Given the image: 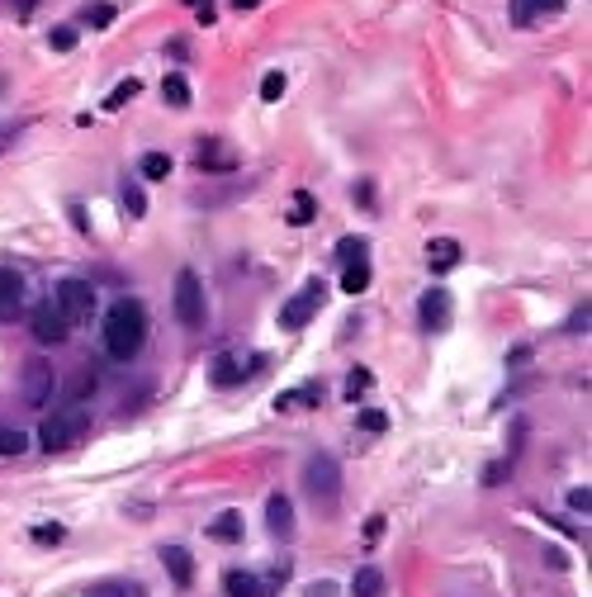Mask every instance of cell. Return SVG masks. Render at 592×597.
Segmentation results:
<instances>
[{
	"label": "cell",
	"instance_id": "cell-39",
	"mask_svg": "<svg viewBox=\"0 0 592 597\" xmlns=\"http://www.w3.org/2000/svg\"><path fill=\"white\" fill-rule=\"evenodd\" d=\"M19 137V123H0V157H5V147Z\"/></svg>",
	"mask_w": 592,
	"mask_h": 597
},
{
	"label": "cell",
	"instance_id": "cell-36",
	"mask_svg": "<svg viewBox=\"0 0 592 597\" xmlns=\"http://www.w3.org/2000/svg\"><path fill=\"white\" fill-rule=\"evenodd\" d=\"M355 422H361V427H365V432H375V436L384 432V427H389V418H384V412H379V408H365V412H361V418H355Z\"/></svg>",
	"mask_w": 592,
	"mask_h": 597
},
{
	"label": "cell",
	"instance_id": "cell-25",
	"mask_svg": "<svg viewBox=\"0 0 592 597\" xmlns=\"http://www.w3.org/2000/svg\"><path fill=\"white\" fill-rule=\"evenodd\" d=\"M137 171H143L147 180H167L171 176V157H167V152H147V157L137 161Z\"/></svg>",
	"mask_w": 592,
	"mask_h": 597
},
{
	"label": "cell",
	"instance_id": "cell-23",
	"mask_svg": "<svg viewBox=\"0 0 592 597\" xmlns=\"http://www.w3.org/2000/svg\"><path fill=\"white\" fill-rule=\"evenodd\" d=\"M318 398H323V389L318 384H304V389H294V394L275 398V412H289V408H299V404H318Z\"/></svg>",
	"mask_w": 592,
	"mask_h": 597
},
{
	"label": "cell",
	"instance_id": "cell-13",
	"mask_svg": "<svg viewBox=\"0 0 592 597\" xmlns=\"http://www.w3.org/2000/svg\"><path fill=\"white\" fill-rule=\"evenodd\" d=\"M195 161H199V171H238V152L228 143H199Z\"/></svg>",
	"mask_w": 592,
	"mask_h": 597
},
{
	"label": "cell",
	"instance_id": "cell-18",
	"mask_svg": "<svg viewBox=\"0 0 592 597\" xmlns=\"http://www.w3.org/2000/svg\"><path fill=\"white\" fill-rule=\"evenodd\" d=\"M214 540H223V546H238L242 540V512H218L214 526H209Z\"/></svg>",
	"mask_w": 592,
	"mask_h": 597
},
{
	"label": "cell",
	"instance_id": "cell-4",
	"mask_svg": "<svg viewBox=\"0 0 592 597\" xmlns=\"http://www.w3.org/2000/svg\"><path fill=\"white\" fill-rule=\"evenodd\" d=\"M52 309H58L66 323H90V313H95V285L81 280V275H66V280L52 289Z\"/></svg>",
	"mask_w": 592,
	"mask_h": 597
},
{
	"label": "cell",
	"instance_id": "cell-32",
	"mask_svg": "<svg viewBox=\"0 0 592 597\" xmlns=\"http://www.w3.org/2000/svg\"><path fill=\"white\" fill-rule=\"evenodd\" d=\"M48 43L58 48V52H72L76 48V29H72V24H58V29L48 34Z\"/></svg>",
	"mask_w": 592,
	"mask_h": 597
},
{
	"label": "cell",
	"instance_id": "cell-43",
	"mask_svg": "<svg viewBox=\"0 0 592 597\" xmlns=\"http://www.w3.org/2000/svg\"><path fill=\"white\" fill-rule=\"evenodd\" d=\"M232 5H238V10H252V5H256V0H232Z\"/></svg>",
	"mask_w": 592,
	"mask_h": 597
},
{
	"label": "cell",
	"instance_id": "cell-12",
	"mask_svg": "<svg viewBox=\"0 0 592 597\" xmlns=\"http://www.w3.org/2000/svg\"><path fill=\"white\" fill-rule=\"evenodd\" d=\"M266 526H270L280 540L294 536V503H289L284 493H270V498H266Z\"/></svg>",
	"mask_w": 592,
	"mask_h": 597
},
{
	"label": "cell",
	"instance_id": "cell-5",
	"mask_svg": "<svg viewBox=\"0 0 592 597\" xmlns=\"http://www.w3.org/2000/svg\"><path fill=\"white\" fill-rule=\"evenodd\" d=\"M52 389H58V370H52L43 356L24 360V374H19V398H24V404L43 408L48 398H52Z\"/></svg>",
	"mask_w": 592,
	"mask_h": 597
},
{
	"label": "cell",
	"instance_id": "cell-26",
	"mask_svg": "<svg viewBox=\"0 0 592 597\" xmlns=\"http://www.w3.org/2000/svg\"><path fill=\"white\" fill-rule=\"evenodd\" d=\"M365 285H370V266L365 261H351V266L341 271V289H347V295H361Z\"/></svg>",
	"mask_w": 592,
	"mask_h": 597
},
{
	"label": "cell",
	"instance_id": "cell-3",
	"mask_svg": "<svg viewBox=\"0 0 592 597\" xmlns=\"http://www.w3.org/2000/svg\"><path fill=\"white\" fill-rule=\"evenodd\" d=\"M304 489H308V498L318 507H337V498H341V469H337V460L332 455H308L304 460Z\"/></svg>",
	"mask_w": 592,
	"mask_h": 597
},
{
	"label": "cell",
	"instance_id": "cell-20",
	"mask_svg": "<svg viewBox=\"0 0 592 597\" xmlns=\"http://www.w3.org/2000/svg\"><path fill=\"white\" fill-rule=\"evenodd\" d=\"M384 593V574L375 564H365V569H355V578H351V597H379Z\"/></svg>",
	"mask_w": 592,
	"mask_h": 597
},
{
	"label": "cell",
	"instance_id": "cell-34",
	"mask_svg": "<svg viewBox=\"0 0 592 597\" xmlns=\"http://www.w3.org/2000/svg\"><path fill=\"white\" fill-rule=\"evenodd\" d=\"M280 95H284V76L280 72H266V81H261V100H280Z\"/></svg>",
	"mask_w": 592,
	"mask_h": 597
},
{
	"label": "cell",
	"instance_id": "cell-30",
	"mask_svg": "<svg viewBox=\"0 0 592 597\" xmlns=\"http://www.w3.org/2000/svg\"><path fill=\"white\" fill-rule=\"evenodd\" d=\"M34 540H38V546H62V540H66V526H62V522H38V526H34Z\"/></svg>",
	"mask_w": 592,
	"mask_h": 597
},
{
	"label": "cell",
	"instance_id": "cell-38",
	"mask_svg": "<svg viewBox=\"0 0 592 597\" xmlns=\"http://www.w3.org/2000/svg\"><path fill=\"white\" fill-rule=\"evenodd\" d=\"M304 597H337V583H308V588H304Z\"/></svg>",
	"mask_w": 592,
	"mask_h": 597
},
{
	"label": "cell",
	"instance_id": "cell-28",
	"mask_svg": "<svg viewBox=\"0 0 592 597\" xmlns=\"http://www.w3.org/2000/svg\"><path fill=\"white\" fill-rule=\"evenodd\" d=\"M365 252H370V242H365V238H341V242H337L341 266H351V261H365Z\"/></svg>",
	"mask_w": 592,
	"mask_h": 597
},
{
	"label": "cell",
	"instance_id": "cell-10",
	"mask_svg": "<svg viewBox=\"0 0 592 597\" xmlns=\"http://www.w3.org/2000/svg\"><path fill=\"white\" fill-rule=\"evenodd\" d=\"M95 389H100V370L95 365H81V370H66V380H58V394L66 404H81V398H90Z\"/></svg>",
	"mask_w": 592,
	"mask_h": 597
},
{
	"label": "cell",
	"instance_id": "cell-9",
	"mask_svg": "<svg viewBox=\"0 0 592 597\" xmlns=\"http://www.w3.org/2000/svg\"><path fill=\"white\" fill-rule=\"evenodd\" d=\"M24 313V275L15 266H0V323Z\"/></svg>",
	"mask_w": 592,
	"mask_h": 597
},
{
	"label": "cell",
	"instance_id": "cell-15",
	"mask_svg": "<svg viewBox=\"0 0 592 597\" xmlns=\"http://www.w3.org/2000/svg\"><path fill=\"white\" fill-rule=\"evenodd\" d=\"M426 266L432 271H456L460 266V242L456 238H432L426 242Z\"/></svg>",
	"mask_w": 592,
	"mask_h": 597
},
{
	"label": "cell",
	"instance_id": "cell-27",
	"mask_svg": "<svg viewBox=\"0 0 592 597\" xmlns=\"http://www.w3.org/2000/svg\"><path fill=\"white\" fill-rule=\"evenodd\" d=\"M137 90H143V81H137V76H129V81H119V86H114V90H109V95H105V109H123V105H129V100H133V95H137Z\"/></svg>",
	"mask_w": 592,
	"mask_h": 597
},
{
	"label": "cell",
	"instance_id": "cell-16",
	"mask_svg": "<svg viewBox=\"0 0 592 597\" xmlns=\"http://www.w3.org/2000/svg\"><path fill=\"white\" fill-rule=\"evenodd\" d=\"M223 593L228 597H270L266 583H261L256 574H246V569H228V574H223Z\"/></svg>",
	"mask_w": 592,
	"mask_h": 597
},
{
	"label": "cell",
	"instance_id": "cell-24",
	"mask_svg": "<svg viewBox=\"0 0 592 597\" xmlns=\"http://www.w3.org/2000/svg\"><path fill=\"white\" fill-rule=\"evenodd\" d=\"M161 100H167V105H175V109H185L190 105V86H185V76H167V81H161Z\"/></svg>",
	"mask_w": 592,
	"mask_h": 597
},
{
	"label": "cell",
	"instance_id": "cell-1",
	"mask_svg": "<svg viewBox=\"0 0 592 597\" xmlns=\"http://www.w3.org/2000/svg\"><path fill=\"white\" fill-rule=\"evenodd\" d=\"M147 342V313L137 299H114L105 313V351L109 360H133Z\"/></svg>",
	"mask_w": 592,
	"mask_h": 597
},
{
	"label": "cell",
	"instance_id": "cell-6",
	"mask_svg": "<svg viewBox=\"0 0 592 597\" xmlns=\"http://www.w3.org/2000/svg\"><path fill=\"white\" fill-rule=\"evenodd\" d=\"M175 318H181V327H204V285L195 271H181L175 275Z\"/></svg>",
	"mask_w": 592,
	"mask_h": 597
},
{
	"label": "cell",
	"instance_id": "cell-37",
	"mask_svg": "<svg viewBox=\"0 0 592 597\" xmlns=\"http://www.w3.org/2000/svg\"><path fill=\"white\" fill-rule=\"evenodd\" d=\"M569 507H573V512H583V517H588V507H592V493H588V489H569Z\"/></svg>",
	"mask_w": 592,
	"mask_h": 597
},
{
	"label": "cell",
	"instance_id": "cell-31",
	"mask_svg": "<svg viewBox=\"0 0 592 597\" xmlns=\"http://www.w3.org/2000/svg\"><path fill=\"white\" fill-rule=\"evenodd\" d=\"M119 200H123V209H129L133 218H143V214H147V194L137 190V185H123V190H119Z\"/></svg>",
	"mask_w": 592,
	"mask_h": 597
},
{
	"label": "cell",
	"instance_id": "cell-11",
	"mask_svg": "<svg viewBox=\"0 0 592 597\" xmlns=\"http://www.w3.org/2000/svg\"><path fill=\"white\" fill-rule=\"evenodd\" d=\"M417 313H422V323L432 332L450 327V295H446V289H426V295L417 299Z\"/></svg>",
	"mask_w": 592,
	"mask_h": 597
},
{
	"label": "cell",
	"instance_id": "cell-29",
	"mask_svg": "<svg viewBox=\"0 0 592 597\" xmlns=\"http://www.w3.org/2000/svg\"><path fill=\"white\" fill-rule=\"evenodd\" d=\"M24 451H29V436H24L19 427H15V432L0 427V455H24Z\"/></svg>",
	"mask_w": 592,
	"mask_h": 597
},
{
	"label": "cell",
	"instance_id": "cell-21",
	"mask_svg": "<svg viewBox=\"0 0 592 597\" xmlns=\"http://www.w3.org/2000/svg\"><path fill=\"white\" fill-rule=\"evenodd\" d=\"M313 214H318V200H313L308 190H299L294 200H289V224L304 228V224H313Z\"/></svg>",
	"mask_w": 592,
	"mask_h": 597
},
{
	"label": "cell",
	"instance_id": "cell-14",
	"mask_svg": "<svg viewBox=\"0 0 592 597\" xmlns=\"http://www.w3.org/2000/svg\"><path fill=\"white\" fill-rule=\"evenodd\" d=\"M161 564H167V574L181 583V588H190V583H195V560H190L185 546H161Z\"/></svg>",
	"mask_w": 592,
	"mask_h": 597
},
{
	"label": "cell",
	"instance_id": "cell-2",
	"mask_svg": "<svg viewBox=\"0 0 592 597\" xmlns=\"http://www.w3.org/2000/svg\"><path fill=\"white\" fill-rule=\"evenodd\" d=\"M86 432H90V412H81V408L72 404V408L52 412V418L38 427V446H43L48 455H58V451H72Z\"/></svg>",
	"mask_w": 592,
	"mask_h": 597
},
{
	"label": "cell",
	"instance_id": "cell-42",
	"mask_svg": "<svg viewBox=\"0 0 592 597\" xmlns=\"http://www.w3.org/2000/svg\"><path fill=\"white\" fill-rule=\"evenodd\" d=\"M545 564L549 569H564V550H545Z\"/></svg>",
	"mask_w": 592,
	"mask_h": 597
},
{
	"label": "cell",
	"instance_id": "cell-40",
	"mask_svg": "<svg viewBox=\"0 0 592 597\" xmlns=\"http://www.w3.org/2000/svg\"><path fill=\"white\" fill-rule=\"evenodd\" d=\"M384 526H389L384 517H370V522H365V540H379V536H384Z\"/></svg>",
	"mask_w": 592,
	"mask_h": 597
},
{
	"label": "cell",
	"instance_id": "cell-35",
	"mask_svg": "<svg viewBox=\"0 0 592 597\" xmlns=\"http://www.w3.org/2000/svg\"><path fill=\"white\" fill-rule=\"evenodd\" d=\"M86 24H90V29H105V24H114V5H86Z\"/></svg>",
	"mask_w": 592,
	"mask_h": 597
},
{
	"label": "cell",
	"instance_id": "cell-22",
	"mask_svg": "<svg viewBox=\"0 0 592 597\" xmlns=\"http://www.w3.org/2000/svg\"><path fill=\"white\" fill-rule=\"evenodd\" d=\"M90 597H143V588L129 578H105V583H90Z\"/></svg>",
	"mask_w": 592,
	"mask_h": 597
},
{
	"label": "cell",
	"instance_id": "cell-41",
	"mask_svg": "<svg viewBox=\"0 0 592 597\" xmlns=\"http://www.w3.org/2000/svg\"><path fill=\"white\" fill-rule=\"evenodd\" d=\"M578 327H583V332H588V303H583V309H578V313L569 318V332H578Z\"/></svg>",
	"mask_w": 592,
	"mask_h": 597
},
{
	"label": "cell",
	"instance_id": "cell-7",
	"mask_svg": "<svg viewBox=\"0 0 592 597\" xmlns=\"http://www.w3.org/2000/svg\"><path fill=\"white\" fill-rule=\"evenodd\" d=\"M323 299H327V289H323V280H308L304 289H299L294 299L280 309V327L284 332H299V327H308V318L323 309Z\"/></svg>",
	"mask_w": 592,
	"mask_h": 597
},
{
	"label": "cell",
	"instance_id": "cell-17",
	"mask_svg": "<svg viewBox=\"0 0 592 597\" xmlns=\"http://www.w3.org/2000/svg\"><path fill=\"white\" fill-rule=\"evenodd\" d=\"M569 0H512V24L517 29H526L535 15H545V10H564Z\"/></svg>",
	"mask_w": 592,
	"mask_h": 597
},
{
	"label": "cell",
	"instance_id": "cell-19",
	"mask_svg": "<svg viewBox=\"0 0 592 597\" xmlns=\"http://www.w3.org/2000/svg\"><path fill=\"white\" fill-rule=\"evenodd\" d=\"M242 380H246V374H242V360L232 356V351H223V356L214 360V384H218V389H232V384H242Z\"/></svg>",
	"mask_w": 592,
	"mask_h": 597
},
{
	"label": "cell",
	"instance_id": "cell-8",
	"mask_svg": "<svg viewBox=\"0 0 592 597\" xmlns=\"http://www.w3.org/2000/svg\"><path fill=\"white\" fill-rule=\"evenodd\" d=\"M29 323H34V337L43 342V346H62V342H66V332H72V323H66V318H62L58 309H52V303H38Z\"/></svg>",
	"mask_w": 592,
	"mask_h": 597
},
{
	"label": "cell",
	"instance_id": "cell-33",
	"mask_svg": "<svg viewBox=\"0 0 592 597\" xmlns=\"http://www.w3.org/2000/svg\"><path fill=\"white\" fill-rule=\"evenodd\" d=\"M365 389H370V370H361V365H355V370L347 374V398H351V404H355V398H361V394H365Z\"/></svg>",
	"mask_w": 592,
	"mask_h": 597
}]
</instances>
